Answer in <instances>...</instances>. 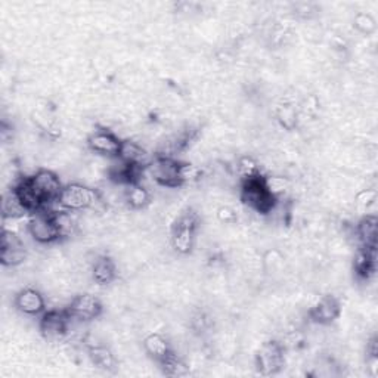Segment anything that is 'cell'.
Masks as SVG:
<instances>
[{
  "mask_svg": "<svg viewBox=\"0 0 378 378\" xmlns=\"http://www.w3.org/2000/svg\"><path fill=\"white\" fill-rule=\"evenodd\" d=\"M199 226L200 216L194 210H185L176 218L170 229V241L177 253L188 254L192 252Z\"/></svg>",
  "mask_w": 378,
  "mask_h": 378,
  "instance_id": "obj_1",
  "label": "cell"
},
{
  "mask_svg": "<svg viewBox=\"0 0 378 378\" xmlns=\"http://www.w3.org/2000/svg\"><path fill=\"white\" fill-rule=\"evenodd\" d=\"M240 196L245 206L260 215H269L278 204V199L266 189L263 176L241 182Z\"/></svg>",
  "mask_w": 378,
  "mask_h": 378,
  "instance_id": "obj_2",
  "label": "cell"
},
{
  "mask_svg": "<svg viewBox=\"0 0 378 378\" xmlns=\"http://www.w3.org/2000/svg\"><path fill=\"white\" fill-rule=\"evenodd\" d=\"M100 203H102V200L96 189L78 182L64 185L57 200V204L65 211H83L95 208Z\"/></svg>",
  "mask_w": 378,
  "mask_h": 378,
  "instance_id": "obj_3",
  "label": "cell"
},
{
  "mask_svg": "<svg viewBox=\"0 0 378 378\" xmlns=\"http://www.w3.org/2000/svg\"><path fill=\"white\" fill-rule=\"evenodd\" d=\"M27 229L30 237L39 244H52L62 238L57 211L49 207L31 213Z\"/></svg>",
  "mask_w": 378,
  "mask_h": 378,
  "instance_id": "obj_4",
  "label": "cell"
},
{
  "mask_svg": "<svg viewBox=\"0 0 378 378\" xmlns=\"http://www.w3.org/2000/svg\"><path fill=\"white\" fill-rule=\"evenodd\" d=\"M179 163L172 157L155 155L154 160L146 166L148 173L151 175L154 182L164 188H177L182 187L179 180Z\"/></svg>",
  "mask_w": 378,
  "mask_h": 378,
  "instance_id": "obj_5",
  "label": "cell"
},
{
  "mask_svg": "<svg viewBox=\"0 0 378 378\" xmlns=\"http://www.w3.org/2000/svg\"><path fill=\"white\" fill-rule=\"evenodd\" d=\"M65 310L69 312L71 319L78 322H89L102 314V303L96 295L83 293L76 295Z\"/></svg>",
  "mask_w": 378,
  "mask_h": 378,
  "instance_id": "obj_6",
  "label": "cell"
},
{
  "mask_svg": "<svg viewBox=\"0 0 378 378\" xmlns=\"http://www.w3.org/2000/svg\"><path fill=\"white\" fill-rule=\"evenodd\" d=\"M256 367L261 375H273L284 367V346L278 341L263 344L256 355Z\"/></svg>",
  "mask_w": 378,
  "mask_h": 378,
  "instance_id": "obj_7",
  "label": "cell"
},
{
  "mask_svg": "<svg viewBox=\"0 0 378 378\" xmlns=\"http://www.w3.org/2000/svg\"><path fill=\"white\" fill-rule=\"evenodd\" d=\"M27 259V250L24 241L18 234L4 229L2 242H0V260L5 268H16Z\"/></svg>",
  "mask_w": 378,
  "mask_h": 378,
  "instance_id": "obj_8",
  "label": "cell"
},
{
  "mask_svg": "<svg viewBox=\"0 0 378 378\" xmlns=\"http://www.w3.org/2000/svg\"><path fill=\"white\" fill-rule=\"evenodd\" d=\"M70 322H71V318L69 315V312L65 309L46 310L40 319V333L45 338L59 340L64 336H67Z\"/></svg>",
  "mask_w": 378,
  "mask_h": 378,
  "instance_id": "obj_9",
  "label": "cell"
},
{
  "mask_svg": "<svg viewBox=\"0 0 378 378\" xmlns=\"http://www.w3.org/2000/svg\"><path fill=\"white\" fill-rule=\"evenodd\" d=\"M30 177H31L33 185H35L36 191L39 192V195L42 196L47 207L49 204L57 203L64 185L61 182L59 176L55 172L49 169H40L35 175H31Z\"/></svg>",
  "mask_w": 378,
  "mask_h": 378,
  "instance_id": "obj_10",
  "label": "cell"
},
{
  "mask_svg": "<svg viewBox=\"0 0 378 378\" xmlns=\"http://www.w3.org/2000/svg\"><path fill=\"white\" fill-rule=\"evenodd\" d=\"M88 146H89V150L95 154L117 158L120 154L122 139L116 134H112L111 130L100 129V130H95L93 134L89 135Z\"/></svg>",
  "mask_w": 378,
  "mask_h": 378,
  "instance_id": "obj_11",
  "label": "cell"
},
{
  "mask_svg": "<svg viewBox=\"0 0 378 378\" xmlns=\"http://www.w3.org/2000/svg\"><path fill=\"white\" fill-rule=\"evenodd\" d=\"M341 314V303L336 295L326 294L312 306L307 312L309 318L319 325L333 324Z\"/></svg>",
  "mask_w": 378,
  "mask_h": 378,
  "instance_id": "obj_12",
  "label": "cell"
},
{
  "mask_svg": "<svg viewBox=\"0 0 378 378\" xmlns=\"http://www.w3.org/2000/svg\"><path fill=\"white\" fill-rule=\"evenodd\" d=\"M12 189L15 191L16 196H18L20 203L23 204V207L28 211V213H36L46 206V203L43 201L42 196L39 195V192L36 191L35 185L31 182V177L30 176H24L20 177L16 182L12 185Z\"/></svg>",
  "mask_w": 378,
  "mask_h": 378,
  "instance_id": "obj_13",
  "label": "cell"
},
{
  "mask_svg": "<svg viewBox=\"0 0 378 378\" xmlns=\"http://www.w3.org/2000/svg\"><path fill=\"white\" fill-rule=\"evenodd\" d=\"M15 307L24 315L37 317L46 312V300L39 290L27 287L15 295Z\"/></svg>",
  "mask_w": 378,
  "mask_h": 378,
  "instance_id": "obj_14",
  "label": "cell"
},
{
  "mask_svg": "<svg viewBox=\"0 0 378 378\" xmlns=\"http://www.w3.org/2000/svg\"><path fill=\"white\" fill-rule=\"evenodd\" d=\"M117 265L108 256H98L92 263V278L98 285H108L116 281Z\"/></svg>",
  "mask_w": 378,
  "mask_h": 378,
  "instance_id": "obj_15",
  "label": "cell"
},
{
  "mask_svg": "<svg viewBox=\"0 0 378 378\" xmlns=\"http://www.w3.org/2000/svg\"><path fill=\"white\" fill-rule=\"evenodd\" d=\"M117 158L122 160L123 163L129 164V166H136V167H142V169H146L148 164L151 163V160L148 158V154L142 148V145H139L138 142H134V141H129V139L122 141L120 154Z\"/></svg>",
  "mask_w": 378,
  "mask_h": 378,
  "instance_id": "obj_16",
  "label": "cell"
},
{
  "mask_svg": "<svg viewBox=\"0 0 378 378\" xmlns=\"http://www.w3.org/2000/svg\"><path fill=\"white\" fill-rule=\"evenodd\" d=\"M377 247H360L356 253L353 269L360 279H370L375 272Z\"/></svg>",
  "mask_w": 378,
  "mask_h": 378,
  "instance_id": "obj_17",
  "label": "cell"
},
{
  "mask_svg": "<svg viewBox=\"0 0 378 378\" xmlns=\"http://www.w3.org/2000/svg\"><path fill=\"white\" fill-rule=\"evenodd\" d=\"M88 353L93 365H96L100 370L111 374L117 371L119 364L116 356H114V353L108 348L102 346V344H90V346H88Z\"/></svg>",
  "mask_w": 378,
  "mask_h": 378,
  "instance_id": "obj_18",
  "label": "cell"
},
{
  "mask_svg": "<svg viewBox=\"0 0 378 378\" xmlns=\"http://www.w3.org/2000/svg\"><path fill=\"white\" fill-rule=\"evenodd\" d=\"M377 226L378 220L374 215H367L356 225V237L360 247H377Z\"/></svg>",
  "mask_w": 378,
  "mask_h": 378,
  "instance_id": "obj_19",
  "label": "cell"
},
{
  "mask_svg": "<svg viewBox=\"0 0 378 378\" xmlns=\"http://www.w3.org/2000/svg\"><path fill=\"white\" fill-rule=\"evenodd\" d=\"M143 349L154 360H157V362H160V360H163L173 350L169 340L158 333H153L145 337Z\"/></svg>",
  "mask_w": 378,
  "mask_h": 378,
  "instance_id": "obj_20",
  "label": "cell"
},
{
  "mask_svg": "<svg viewBox=\"0 0 378 378\" xmlns=\"http://www.w3.org/2000/svg\"><path fill=\"white\" fill-rule=\"evenodd\" d=\"M124 201L131 210H143L151 204V194L145 187H142V184L127 185Z\"/></svg>",
  "mask_w": 378,
  "mask_h": 378,
  "instance_id": "obj_21",
  "label": "cell"
},
{
  "mask_svg": "<svg viewBox=\"0 0 378 378\" xmlns=\"http://www.w3.org/2000/svg\"><path fill=\"white\" fill-rule=\"evenodd\" d=\"M27 213L28 211L23 207V204L20 203L18 196H16L13 189H9L6 194H4V199H2V218H4V220H6V219L16 220V219L25 216Z\"/></svg>",
  "mask_w": 378,
  "mask_h": 378,
  "instance_id": "obj_22",
  "label": "cell"
},
{
  "mask_svg": "<svg viewBox=\"0 0 378 378\" xmlns=\"http://www.w3.org/2000/svg\"><path fill=\"white\" fill-rule=\"evenodd\" d=\"M163 374L169 377H184L189 372L188 365L184 362V359L177 356L175 350H172L166 358L158 362Z\"/></svg>",
  "mask_w": 378,
  "mask_h": 378,
  "instance_id": "obj_23",
  "label": "cell"
},
{
  "mask_svg": "<svg viewBox=\"0 0 378 378\" xmlns=\"http://www.w3.org/2000/svg\"><path fill=\"white\" fill-rule=\"evenodd\" d=\"M276 122L285 130H294L299 124V111L293 102H284L276 108Z\"/></svg>",
  "mask_w": 378,
  "mask_h": 378,
  "instance_id": "obj_24",
  "label": "cell"
},
{
  "mask_svg": "<svg viewBox=\"0 0 378 378\" xmlns=\"http://www.w3.org/2000/svg\"><path fill=\"white\" fill-rule=\"evenodd\" d=\"M237 173L241 182H244V180H250L261 176V169L253 157L244 155L237 161Z\"/></svg>",
  "mask_w": 378,
  "mask_h": 378,
  "instance_id": "obj_25",
  "label": "cell"
},
{
  "mask_svg": "<svg viewBox=\"0 0 378 378\" xmlns=\"http://www.w3.org/2000/svg\"><path fill=\"white\" fill-rule=\"evenodd\" d=\"M263 179H265L266 189L275 199H279V196L284 195L290 189V180L284 176H263Z\"/></svg>",
  "mask_w": 378,
  "mask_h": 378,
  "instance_id": "obj_26",
  "label": "cell"
},
{
  "mask_svg": "<svg viewBox=\"0 0 378 378\" xmlns=\"http://www.w3.org/2000/svg\"><path fill=\"white\" fill-rule=\"evenodd\" d=\"M201 169L191 163H179V180L180 184H192L201 179Z\"/></svg>",
  "mask_w": 378,
  "mask_h": 378,
  "instance_id": "obj_27",
  "label": "cell"
},
{
  "mask_svg": "<svg viewBox=\"0 0 378 378\" xmlns=\"http://www.w3.org/2000/svg\"><path fill=\"white\" fill-rule=\"evenodd\" d=\"M261 265L265 272L268 273H276L283 269L284 266V257L278 250H269L265 256H263Z\"/></svg>",
  "mask_w": 378,
  "mask_h": 378,
  "instance_id": "obj_28",
  "label": "cell"
},
{
  "mask_svg": "<svg viewBox=\"0 0 378 378\" xmlns=\"http://www.w3.org/2000/svg\"><path fill=\"white\" fill-rule=\"evenodd\" d=\"M353 25L359 33H362V35H365V36L372 35V33L377 30L375 20L370 13H365V12H359L355 15Z\"/></svg>",
  "mask_w": 378,
  "mask_h": 378,
  "instance_id": "obj_29",
  "label": "cell"
},
{
  "mask_svg": "<svg viewBox=\"0 0 378 378\" xmlns=\"http://www.w3.org/2000/svg\"><path fill=\"white\" fill-rule=\"evenodd\" d=\"M377 201V191L375 189H364L356 195V204L362 208L371 207Z\"/></svg>",
  "mask_w": 378,
  "mask_h": 378,
  "instance_id": "obj_30",
  "label": "cell"
},
{
  "mask_svg": "<svg viewBox=\"0 0 378 378\" xmlns=\"http://www.w3.org/2000/svg\"><path fill=\"white\" fill-rule=\"evenodd\" d=\"M218 219H219V222H222L225 225H234L238 220V215L232 207L222 206L218 210Z\"/></svg>",
  "mask_w": 378,
  "mask_h": 378,
  "instance_id": "obj_31",
  "label": "cell"
},
{
  "mask_svg": "<svg viewBox=\"0 0 378 378\" xmlns=\"http://www.w3.org/2000/svg\"><path fill=\"white\" fill-rule=\"evenodd\" d=\"M367 352H368L370 358H378V343H377V337H374V338L370 340Z\"/></svg>",
  "mask_w": 378,
  "mask_h": 378,
  "instance_id": "obj_32",
  "label": "cell"
}]
</instances>
